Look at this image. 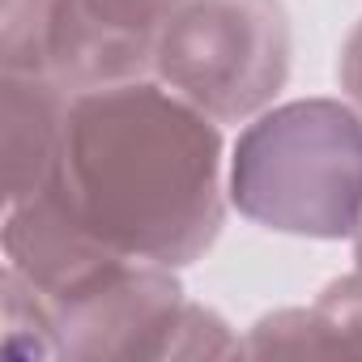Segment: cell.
I'll return each mask as SVG.
<instances>
[{"label":"cell","mask_w":362,"mask_h":362,"mask_svg":"<svg viewBox=\"0 0 362 362\" xmlns=\"http://www.w3.org/2000/svg\"><path fill=\"white\" fill-rule=\"evenodd\" d=\"M56 0H0V73H47Z\"/></svg>","instance_id":"9c48e42d"},{"label":"cell","mask_w":362,"mask_h":362,"mask_svg":"<svg viewBox=\"0 0 362 362\" xmlns=\"http://www.w3.org/2000/svg\"><path fill=\"white\" fill-rule=\"evenodd\" d=\"M179 0H56L47 73L69 90H103L153 73V43Z\"/></svg>","instance_id":"5b68a950"},{"label":"cell","mask_w":362,"mask_h":362,"mask_svg":"<svg viewBox=\"0 0 362 362\" xmlns=\"http://www.w3.org/2000/svg\"><path fill=\"white\" fill-rule=\"evenodd\" d=\"M226 162L222 124L136 77L73 94L52 184L115 256L192 269L226 226Z\"/></svg>","instance_id":"6da1fadb"},{"label":"cell","mask_w":362,"mask_h":362,"mask_svg":"<svg viewBox=\"0 0 362 362\" xmlns=\"http://www.w3.org/2000/svg\"><path fill=\"white\" fill-rule=\"evenodd\" d=\"M354 264H358V269H362V230H358V235H354Z\"/></svg>","instance_id":"8fae6325"},{"label":"cell","mask_w":362,"mask_h":362,"mask_svg":"<svg viewBox=\"0 0 362 362\" xmlns=\"http://www.w3.org/2000/svg\"><path fill=\"white\" fill-rule=\"evenodd\" d=\"M294 64V30L281 0H179L153 43V73L214 124H247L269 111Z\"/></svg>","instance_id":"3957f363"},{"label":"cell","mask_w":362,"mask_h":362,"mask_svg":"<svg viewBox=\"0 0 362 362\" xmlns=\"http://www.w3.org/2000/svg\"><path fill=\"white\" fill-rule=\"evenodd\" d=\"M73 94L52 73H0V158L5 205L35 197L60 158L64 115Z\"/></svg>","instance_id":"8992f818"},{"label":"cell","mask_w":362,"mask_h":362,"mask_svg":"<svg viewBox=\"0 0 362 362\" xmlns=\"http://www.w3.org/2000/svg\"><path fill=\"white\" fill-rule=\"evenodd\" d=\"M337 86H341V94L362 111V18L354 22V30H349L345 43H341V56H337Z\"/></svg>","instance_id":"30bf717a"},{"label":"cell","mask_w":362,"mask_h":362,"mask_svg":"<svg viewBox=\"0 0 362 362\" xmlns=\"http://www.w3.org/2000/svg\"><path fill=\"white\" fill-rule=\"evenodd\" d=\"M0 303H5V349L22 358H60V332L47 298L5 264L0 273Z\"/></svg>","instance_id":"ba28073f"},{"label":"cell","mask_w":362,"mask_h":362,"mask_svg":"<svg viewBox=\"0 0 362 362\" xmlns=\"http://www.w3.org/2000/svg\"><path fill=\"white\" fill-rule=\"evenodd\" d=\"M247 354H362V269L332 277L307 307H277L247 328Z\"/></svg>","instance_id":"52a82bcc"},{"label":"cell","mask_w":362,"mask_h":362,"mask_svg":"<svg viewBox=\"0 0 362 362\" xmlns=\"http://www.w3.org/2000/svg\"><path fill=\"white\" fill-rule=\"evenodd\" d=\"M188 290L179 269L149 260H119L86 290L52 307L60 332V358H170Z\"/></svg>","instance_id":"277c9868"},{"label":"cell","mask_w":362,"mask_h":362,"mask_svg":"<svg viewBox=\"0 0 362 362\" xmlns=\"http://www.w3.org/2000/svg\"><path fill=\"white\" fill-rule=\"evenodd\" d=\"M230 209L260 230L354 243L362 230V111L290 98L247 119L226 162Z\"/></svg>","instance_id":"7a4b0ae2"}]
</instances>
